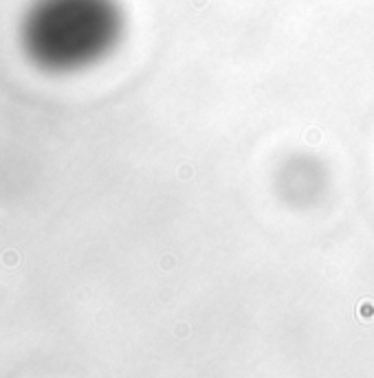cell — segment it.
<instances>
[{"label": "cell", "instance_id": "1", "mask_svg": "<svg viewBox=\"0 0 374 378\" xmlns=\"http://www.w3.org/2000/svg\"><path fill=\"white\" fill-rule=\"evenodd\" d=\"M123 29L117 0H33L20 22V46L35 68L70 75L106 60Z\"/></svg>", "mask_w": 374, "mask_h": 378}]
</instances>
